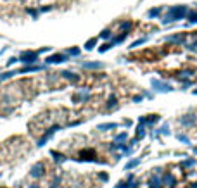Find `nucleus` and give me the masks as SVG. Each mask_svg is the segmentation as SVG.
I'll return each instance as SVG.
<instances>
[]
</instances>
